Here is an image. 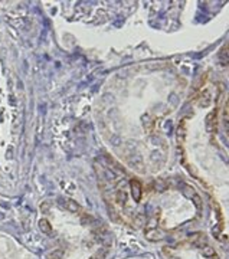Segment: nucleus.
I'll use <instances>...</instances> for the list:
<instances>
[{"instance_id":"nucleus-2","label":"nucleus","mask_w":229,"mask_h":259,"mask_svg":"<svg viewBox=\"0 0 229 259\" xmlns=\"http://www.w3.org/2000/svg\"><path fill=\"white\" fill-rule=\"evenodd\" d=\"M218 112H216V110H213L212 112H209L208 117H206V125H208V130L209 131L215 132V130H216V124H218Z\"/></svg>"},{"instance_id":"nucleus-7","label":"nucleus","mask_w":229,"mask_h":259,"mask_svg":"<svg viewBox=\"0 0 229 259\" xmlns=\"http://www.w3.org/2000/svg\"><path fill=\"white\" fill-rule=\"evenodd\" d=\"M148 239H151V240H160L162 239V233L158 232V230H147L146 232Z\"/></svg>"},{"instance_id":"nucleus-3","label":"nucleus","mask_w":229,"mask_h":259,"mask_svg":"<svg viewBox=\"0 0 229 259\" xmlns=\"http://www.w3.org/2000/svg\"><path fill=\"white\" fill-rule=\"evenodd\" d=\"M62 204L65 206L69 212H79V206L72 199H62Z\"/></svg>"},{"instance_id":"nucleus-5","label":"nucleus","mask_w":229,"mask_h":259,"mask_svg":"<svg viewBox=\"0 0 229 259\" xmlns=\"http://www.w3.org/2000/svg\"><path fill=\"white\" fill-rule=\"evenodd\" d=\"M192 240H193V243H196L198 246H205V243H206V239H205L203 233L193 235V236H192Z\"/></svg>"},{"instance_id":"nucleus-1","label":"nucleus","mask_w":229,"mask_h":259,"mask_svg":"<svg viewBox=\"0 0 229 259\" xmlns=\"http://www.w3.org/2000/svg\"><path fill=\"white\" fill-rule=\"evenodd\" d=\"M130 187H131L133 199L136 202H140V199H141V184H140V182L136 180V178H131L130 180Z\"/></svg>"},{"instance_id":"nucleus-13","label":"nucleus","mask_w":229,"mask_h":259,"mask_svg":"<svg viewBox=\"0 0 229 259\" xmlns=\"http://www.w3.org/2000/svg\"><path fill=\"white\" fill-rule=\"evenodd\" d=\"M102 256V252H100V254H97L95 256H92V258H89V259H100Z\"/></svg>"},{"instance_id":"nucleus-9","label":"nucleus","mask_w":229,"mask_h":259,"mask_svg":"<svg viewBox=\"0 0 229 259\" xmlns=\"http://www.w3.org/2000/svg\"><path fill=\"white\" fill-rule=\"evenodd\" d=\"M203 255L205 256H213L215 250L210 248V246H203Z\"/></svg>"},{"instance_id":"nucleus-14","label":"nucleus","mask_w":229,"mask_h":259,"mask_svg":"<svg viewBox=\"0 0 229 259\" xmlns=\"http://www.w3.org/2000/svg\"><path fill=\"white\" fill-rule=\"evenodd\" d=\"M210 259H220V258H219V256H218V255H216V254H215V255H213V256H210Z\"/></svg>"},{"instance_id":"nucleus-12","label":"nucleus","mask_w":229,"mask_h":259,"mask_svg":"<svg viewBox=\"0 0 229 259\" xmlns=\"http://www.w3.org/2000/svg\"><path fill=\"white\" fill-rule=\"evenodd\" d=\"M117 196H118V200H120V203H124V202H125V199H124V193H122L121 190H120V192L117 193Z\"/></svg>"},{"instance_id":"nucleus-8","label":"nucleus","mask_w":229,"mask_h":259,"mask_svg":"<svg viewBox=\"0 0 229 259\" xmlns=\"http://www.w3.org/2000/svg\"><path fill=\"white\" fill-rule=\"evenodd\" d=\"M190 200L193 202V203H194V206H196V207H198V209H200V207H202V199H200V196H199L198 193H194L193 196L190 197Z\"/></svg>"},{"instance_id":"nucleus-11","label":"nucleus","mask_w":229,"mask_h":259,"mask_svg":"<svg viewBox=\"0 0 229 259\" xmlns=\"http://www.w3.org/2000/svg\"><path fill=\"white\" fill-rule=\"evenodd\" d=\"M177 141L179 142H182L183 141V124L179 127V130H177Z\"/></svg>"},{"instance_id":"nucleus-4","label":"nucleus","mask_w":229,"mask_h":259,"mask_svg":"<svg viewBox=\"0 0 229 259\" xmlns=\"http://www.w3.org/2000/svg\"><path fill=\"white\" fill-rule=\"evenodd\" d=\"M39 228H41V230L43 232V233H46V235L52 233V226H51V223H49L46 219H42L41 222H39Z\"/></svg>"},{"instance_id":"nucleus-6","label":"nucleus","mask_w":229,"mask_h":259,"mask_svg":"<svg viewBox=\"0 0 229 259\" xmlns=\"http://www.w3.org/2000/svg\"><path fill=\"white\" fill-rule=\"evenodd\" d=\"M219 61L222 62V65H228V46H224L219 52Z\"/></svg>"},{"instance_id":"nucleus-10","label":"nucleus","mask_w":229,"mask_h":259,"mask_svg":"<svg viewBox=\"0 0 229 259\" xmlns=\"http://www.w3.org/2000/svg\"><path fill=\"white\" fill-rule=\"evenodd\" d=\"M224 124H225V130L228 131V107H226V104H225V108H224Z\"/></svg>"}]
</instances>
